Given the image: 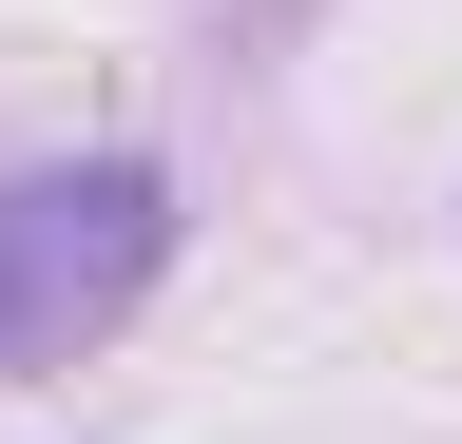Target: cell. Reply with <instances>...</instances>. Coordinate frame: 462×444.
Listing matches in <instances>:
<instances>
[{"instance_id":"obj_1","label":"cell","mask_w":462,"mask_h":444,"mask_svg":"<svg viewBox=\"0 0 462 444\" xmlns=\"http://www.w3.org/2000/svg\"><path fill=\"white\" fill-rule=\"evenodd\" d=\"M154 251H173L154 155H58V175H0V386L78 367L97 328L154 290Z\"/></svg>"}]
</instances>
